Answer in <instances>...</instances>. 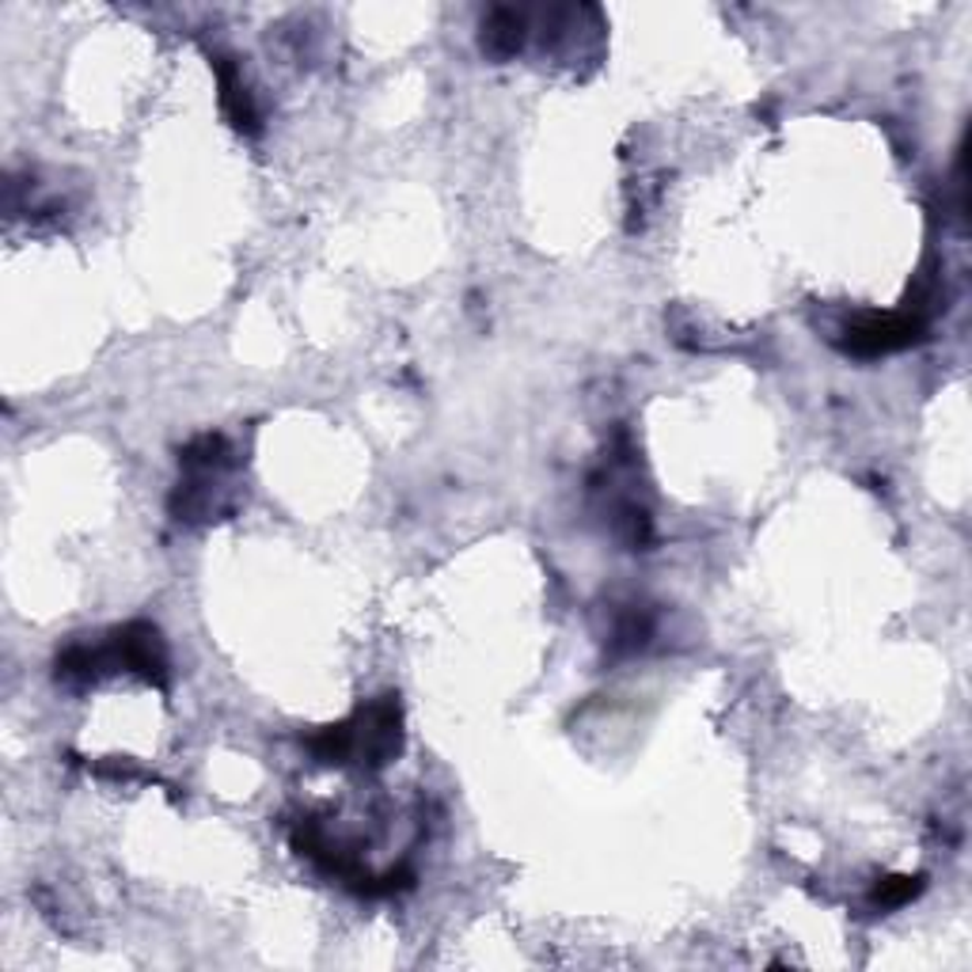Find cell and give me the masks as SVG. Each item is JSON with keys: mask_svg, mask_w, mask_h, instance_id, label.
Segmentation results:
<instances>
[{"mask_svg": "<svg viewBox=\"0 0 972 972\" xmlns=\"http://www.w3.org/2000/svg\"><path fill=\"white\" fill-rule=\"evenodd\" d=\"M919 324L908 316H885V319H863V324L850 327V346L863 353H885V350H900L916 338Z\"/></svg>", "mask_w": 972, "mask_h": 972, "instance_id": "obj_1", "label": "cell"}, {"mask_svg": "<svg viewBox=\"0 0 972 972\" xmlns=\"http://www.w3.org/2000/svg\"><path fill=\"white\" fill-rule=\"evenodd\" d=\"M486 42H490V50H498V54H509V50H517L520 46V20H517L514 12H498L490 20Z\"/></svg>", "mask_w": 972, "mask_h": 972, "instance_id": "obj_2", "label": "cell"}]
</instances>
